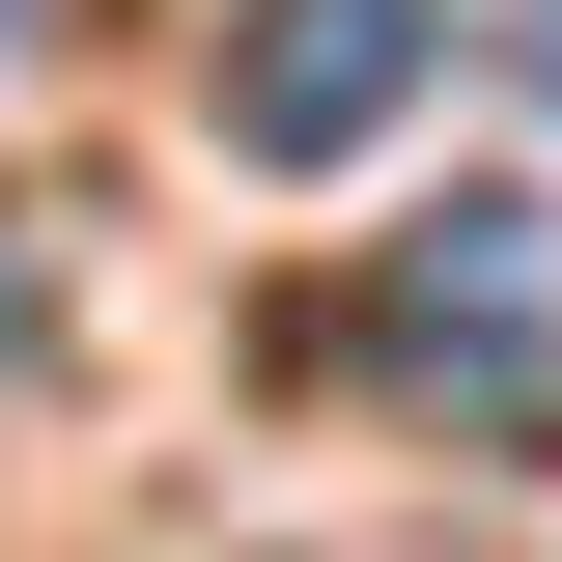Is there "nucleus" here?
Wrapping results in <instances>:
<instances>
[{"label":"nucleus","instance_id":"1","mask_svg":"<svg viewBox=\"0 0 562 562\" xmlns=\"http://www.w3.org/2000/svg\"><path fill=\"white\" fill-rule=\"evenodd\" d=\"M450 0H225V169H366Z\"/></svg>","mask_w":562,"mask_h":562},{"label":"nucleus","instance_id":"2","mask_svg":"<svg viewBox=\"0 0 562 562\" xmlns=\"http://www.w3.org/2000/svg\"><path fill=\"white\" fill-rule=\"evenodd\" d=\"M394 366L422 394H479V422H535V366H562V254H535V198H450L394 254Z\"/></svg>","mask_w":562,"mask_h":562},{"label":"nucleus","instance_id":"3","mask_svg":"<svg viewBox=\"0 0 562 562\" xmlns=\"http://www.w3.org/2000/svg\"><path fill=\"white\" fill-rule=\"evenodd\" d=\"M535 57H562V0H535Z\"/></svg>","mask_w":562,"mask_h":562},{"label":"nucleus","instance_id":"4","mask_svg":"<svg viewBox=\"0 0 562 562\" xmlns=\"http://www.w3.org/2000/svg\"><path fill=\"white\" fill-rule=\"evenodd\" d=\"M0 29H29V0H0Z\"/></svg>","mask_w":562,"mask_h":562}]
</instances>
